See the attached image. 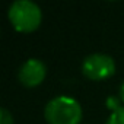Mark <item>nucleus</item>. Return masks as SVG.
Here are the masks:
<instances>
[{
  "mask_svg": "<svg viewBox=\"0 0 124 124\" xmlns=\"http://www.w3.org/2000/svg\"><path fill=\"white\" fill-rule=\"evenodd\" d=\"M8 19L19 32H34L42 21L41 8L32 0H15L8 9Z\"/></svg>",
  "mask_w": 124,
  "mask_h": 124,
  "instance_id": "2",
  "label": "nucleus"
},
{
  "mask_svg": "<svg viewBox=\"0 0 124 124\" xmlns=\"http://www.w3.org/2000/svg\"><path fill=\"white\" fill-rule=\"evenodd\" d=\"M118 96H120L121 102L124 104V80H123V82H121V85H120V89H118Z\"/></svg>",
  "mask_w": 124,
  "mask_h": 124,
  "instance_id": "8",
  "label": "nucleus"
},
{
  "mask_svg": "<svg viewBox=\"0 0 124 124\" xmlns=\"http://www.w3.org/2000/svg\"><path fill=\"white\" fill-rule=\"evenodd\" d=\"M0 124H13V117L5 107L0 108Z\"/></svg>",
  "mask_w": 124,
  "mask_h": 124,
  "instance_id": "6",
  "label": "nucleus"
},
{
  "mask_svg": "<svg viewBox=\"0 0 124 124\" xmlns=\"http://www.w3.org/2000/svg\"><path fill=\"white\" fill-rule=\"evenodd\" d=\"M82 114L79 101L69 95L54 96L44 108V117L48 124H79Z\"/></svg>",
  "mask_w": 124,
  "mask_h": 124,
  "instance_id": "1",
  "label": "nucleus"
},
{
  "mask_svg": "<svg viewBox=\"0 0 124 124\" xmlns=\"http://www.w3.org/2000/svg\"><path fill=\"white\" fill-rule=\"evenodd\" d=\"M105 124H124V105L112 111Z\"/></svg>",
  "mask_w": 124,
  "mask_h": 124,
  "instance_id": "5",
  "label": "nucleus"
},
{
  "mask_svg": "<svg viewBox=\"0 0 124 124\" xmlns=\"http://www.w3.org/2000/svg\"><path fill=\"white\" fill-rule=\"evenodd\" d=\"M80 70L91 80H104L115 73V61L109 54L93 53L83 58Z\"/></svg>",
  "mask_w": 124,
  "mask_h": 124,
  "instance_id": "3",
  "label": "nucleus"
},
{
  "mask_svg": "<svg viewBox=\"0 0 124 124\" xmlns=\"http://www.w3.org/2000/svg\"><path fill=\"white\" fill-rule=\"evenodd\" d=\"M47 76V66L39 58H28L18 70L19 82L26 88H35L44 82Z\"/></svg>",
  "mask_w": 124,
  "mask_h": 124,
  "instance_id": "4",
  "label": "nucleus"
},
{
  "mask_svg": "<svg viewBox=\"0 0 124 124\" xmlns=\"http://www.w3.org/2000/svg\"><path fill=\"white\" fill-rule=\"evenodd\" d=\"M121 99H120V96L117 98V96H109L108 99H107V105H108V108H111V112L112 111H115L117 108H120L121 105Z\"/></svg>",
  "mask_w": 124,
  "mask_h": 124,
  "instance_id": "7",
  "label": "nucleus"
}]
</instances>
